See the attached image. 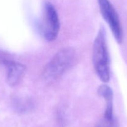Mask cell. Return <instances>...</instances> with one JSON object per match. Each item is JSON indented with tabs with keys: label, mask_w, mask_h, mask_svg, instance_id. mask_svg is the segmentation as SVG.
Listing matches in <instances>:
<instances>
[{
	"label": "cell",
	"mask_w": 127,
	"mask_h": 127,
	"mask_svg": "<svg viewBox=\"0 0 127 127\" xmlns=\"http://www.w3.org/2000/svg\"><path fill=\"white\" fill-rule=\"evenodd\" d=\"M42 34L48 42L55 40L60 31V20L55 7L52 3L47 2L43 7L42 22Z\"/></svg>",
	"instance_id": "cell-3"
},
{
	"label": "cell",
	"mask_w": 127,
	"mask_h": 127,
	"mask_svg": "<svg viewBox=\"0 0 127 127\" xmlns=\"http://www.w3.org/2000/svg\"><path fill=\"white\" fill-rule=\"evenodd\" d=\"M7 68V82L11 86H15L21 83L26 73V68L23 64L13 60H4Z\"/></svg>",
	"instance_id": "cell-6"
},
{
	"label": "cell",
	"mask_w": 127,
	"mask_h": 127,
	"mask_svg": "<svg viewBox=\"0 0 127 127\" xmlns=\"http://www.w3.org/2000/svg\"><path fill=\"white\" fill-rule=\"evenodd\" d=\"M93 62L99 79L103 83H108L110 78V60L104 27L100 28L93 43Z\"/></svg>",
	"instance_id": "cell-1"
},
{
	"label": "cell",
	"mask_w": 127,
	"mask_h": 127,
	"mask_svg": "<svg viewBox=\"0 0 127 127\" xmlns=\"http://www.w3.org/2000/svg\"><path fill=\"white\" fill-rule=\"evenodd\" d=\"M98 3L102 16L109 25L115 40L117 43H121L123 40V30L116 10L109 0H98Z\"/></svg>",
	"instance_id": "cell-4"
},
{
	"label": "cell",
	"mask_w": 127,
	"mask_h": 127,
	"mask_svg": "<svg viewBox=\"0 0 127 127\" xmlns=\"http://www.w3.org/2000/svg\"><path fill=\"white\" fill-rule=\"evenodd\" d=\"M75 57V52L71 48L58 51L45 66L42 73L43 79L47 83L57 80L71 66Z\"/></svg>",
	"instance_id": "cell-2"
},
{
	"label": "cell",
	"mask_w": 127,
	"mask_h": 127,
	"mask_svg": "<svg viewBox=\"0 0 127 127\" xmlns=\"http://www.w3.org/2000/svg\"><path fill=\"white\" fill-rule=\"evenodd\" d=\"M98 94L105 102V110L102 120L99 127H117V122L113 110V92L108 85L103 84L99 86Z\"/></svg>",
	"instance_id": "cell-5"
}]
</instances>
